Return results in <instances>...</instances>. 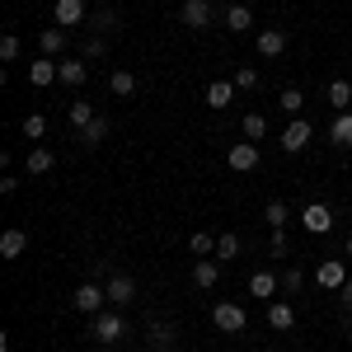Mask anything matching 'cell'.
I'll list each match as a JSON object with an SVG mask.
<instances>
[{
    "label": "cell",
    "mask_w": 352,
    "mask_h": 352,
    "mask_svg": "<svg viewBox=\"0 0 352 352\" xmlns=\"http://www.w3.org/2000/svg\"><path fill=\"white\" fill-rule=\"evenodd\" d=\"M71 305H76L80 315H99V310L109 305V292H104L99 282H80V287L71 292Z\"/></svg>",
    "instance_id": "3"
},
{
    "label": "cell",
    "mask_w": 352,
    "mask_h": 352,
    "mask_svg": "<svg viewBox=\"0 0 352 352\" xmlns=\"http://www.w3.org/2000/svg\"><path fill=\"white\" fill-rule=\"evenodd\" d=\"M24 136L28 141H43V136H47V118H43V113H28L24 118Z\"/></svg>",
    "instance_id": "33"
},
{
    "label": "cell",
    "mask_w": 352,
    "mask_h": 352,
    "mask_svg": "<svg viewBox=\"0 0 352 352\" xmlns=\"http://www.w3.org/2000/svg\"><path fill=\"white\" fill-rule=\"evenodd\" d=\"M80 52H85V61H89V56H104V52H109V38H104V33H89Z\"/></svg>",
    "instance_id": "35"
},
{
    "label": "cell",
    "mask_w": 352,
    "mask_h": 352,
    "mask_svg": "<svg viewBox=\"0 0 352 352\" xmlns=\"http://www.w3.org/2000/svg\"><path fill=\"white\" fill-rule=\"evenodd\" d=\"M56 71H61V85H71V89H80L89 80V66H85V56H71V61H56Z\"/></svg>",
    "instance_id": "16"
},
{
    "label": "cell",
    "mask_w": 352,
    "mask_h": 352,
    "mask_svg": "<svg viewBox=\"0 0 352 352\" xmlns=\"http://www.w3.org/2000/svg\"><path fill=\"white\" fill-rule=\"evenodd\" d=\"M226 164H230L235 174H249V169H258V164H263V151H258V141H235V146H230V155H226Z\"/></svg>",
    "instance_id": "4"
},
{
    "label": "cell",
    "mask_w": 352,
    "mask_h": 352,
    "mask_svg": "<svg viewBox=\"0 0 352 352\" xmlns=\"http://www.w3.org/2000/svg\"><path fill=\"white\" fill-rule=\"evenodd\" d=\"M300 226H305L310 235H324V230H333V212H329L324 202H310V207L300 212Z\"/></svg>",
    "instance_id": "10"
},
{
    "label": "cell",
    "mask_w": 352,
    "mask_h": 352,
    "mask_svg": "<svg viewBox=\"0 0 352 352\" xmlns=\"http://www.w3.org/2000/svg\"><path fill=\"white\" fill-rule=\"evenodd\" d=\"M61 80V71H56V61L52 56H38V61H28V85L33 89H47V85Z\"/></svg>",
    "instance_id": "9"
},
{
    "label": "cell",
    "mask_w": 352,
    "mask_h": 352,
    "mask_svg": "<svg viewBox=\"0 0 352 352\" xmlns=\"http://www.w3.org/2000/svg\"><path fill=\"white\" fill-rule=\"evenodd\" d=\"M268 329H296V310H292V300H272L268 305Z\"/></svg>",
    "instance_id": "19"
},
{
    "label": "cell",
    "mask_w": 352,
    "mask_h": 352,
    "mask_svg": "<svg viewBox=\"0 0 352 352\" xmlns=\"http://www.w3.org/2000/svg\"><path fill=\"white\" fill-rule=\"evenodd\" d=\"M188 249L197 254V258H212V254H217V235H207V230H197V235L188 240Z\"/></svg>",
    "instance_id": "30"
},
{
    "label": "cell",
    "mask_w": 352,
    "mask_h": 352,
    "mask_svg": "<svg viewBox=\"0 0 352 352\" xmlns=\"http://www.w3.org/2000/svg\"><path fill=\"white\" fill-rule=\"evenodd\" d=\"M244 136H249V141H263V136H268V118H263V113H244Z\"/></svg>",
    "instance_id": "29"
},
{
    "label": "cell",
    "mask_w": 352,
    "mask_h": 352,
    "mask_svg": "<svg viewBox=\"0 0 352 352\" xmlns=\"http://www.w3.org/2000/svg\"><path fill=\"white\" fill-rule=\"evenodd\" d=\"M329 104L338 113H348L352 109V85L348 80H329Z\"/></svg>",
    "instance_id": "24"
},
{
    "label": "cell",
    "mask_w": 352,
    "mask_h": 352,
    "mask_svg": "<svg viewBox=\"0 0 352 352\" xmlns=\"http://www.w3.org/2000/svg\"><path fill=\"white\" fill-rule=\"evenodd\" d=\"M52 164H56V155L47 146H33V151H28V174H47Z\"/></svg>",
    "instance_id": "26"
},
{
    "label": "cell",
    "mask_w": 352,
    "mask_h": 352,
    "mask_svg": "<svg viewBox=\"0 0 352 352\" xmlns=\"http://www.w3.org/2000/svg\"><path fill=\"white\" fill-rule=\"evenodd\" d=\"M272 258H287V254H292V244H287V230H272Z\"/></svg>",
    "instance_id": "38"
},
{
    "label": "cell",
    "mask_w": 352,
    "mask_h": 352,
    "mask_svg": "<svg viewBox=\"0 0 352 352\" xmlns=\"http://www.w3.org/2000/svg\"><path fill=\"white\" fill-rule=\"evenodd\" d=\"M212 324H217V333H244L249 315H244V305H235V300H217L212 305Z\"/></svg>",
    "instance_id": "2"
},
{
    "label": "cell",
    "mask_w": 352,
    "mask_h": 352,
    "mask_svg": "<svg viewBox=\"0 0 352 352\" xmlns=\"http://www.w3.org/2000/svg\"><path fill=\"white\" fill-rule=\"evenodd\" d=\"M268 352H282V348H268Z\"/></svg>",
    "instance_id": "42"
},
{
    "label": "cell",
    "mask_w": 352,
    "mask_h": 352,
    "mask_svg": "<svg viewBox=\"0 0 352 352\" xmlns=\"http://www.w3.org/2000/svg\"><path fill=\"white\" fill-rule=\"evenodd\" d=\"M109 89L118 94V99H132V94H136V76H132V71H113V76H109Z\"/></svg>",
    "instance_id": "25"
},
{
    "label": "cell",
    "mask_w": 352,
    "mask_h": 352,
    "mask_svg": "<svg viewBox=\"0 0 352 352\" xmlns=\"http://www.w3.org/2000/svg\"><path fill=\"white\" fill-rule=\"evenodd\" d=\"M221 24L230 28V33H249V28H254V10H249V5H226V19H221Z\"/></svg>",
    "instance_id": "20"
},
{
    "label": "cell",
    "mask_w": 352,
    "mask_h": 352,
    "mask_svg": "<svg viewBox=\"0 0 352 352\" xmlns=\"http://www.w3.org/2000/svg\"><path fill=\"white\" fill-rule=\"evenodd\" d=\"M263 221H268L272 230H287V221H292V207H287V202H277V197H272L268 207H263Z\"/></svg>",
    "instance_id": "23"
},
{
    "label": "cell",
    "mask_w": 352,
    "mask_h": 352,
    "mask_svg": "<svg viewBox=\"0 0 352 352\" xmlns=\"http://www.w3.org/2000/svg\"><path fill=\"white\" fill-rule=\"evenodd\" d=\"M338 310H352V277L343 282V292H338Z\"/></svg>",
    "instance_id": "39"
},
{
    "label": "cell",
    "mask_w": 352,
    "mask_h": 352,
    "mask_svg": "<svg viewBox=\"0 0 352 352\" xmlns=\"http://www.w3.org/2000/svg\"><path fill=\"white\" fill-rule=\"evenodd\" d=\"M329 141H338L343 151H352V109H348V113H338V118L329 122Z\"/></svg>",
    "instance_id": "21"
},
{
    "label": "cell",
    "mask_w": 352,
    "mask_h": 352,
    "mask_svg": "<svg viewBox=\"0 0 352 352\" xmlns=\"http://www.w3.org/2000/svg\"><path fill=\"white\" fill-rule=\"evenodd\" d=\"M146 343H151V352H174L179 348V329L164 324V320H155V324L146 329Z\"/></svg>",
    "instance_id": "8"
},
{
    "label": "cell",
    "mask_w": 352,
    "mask_h": 352,
    "mask_svg": "<svg viewBox=\"0 0 352 352\" xmlns=\"http://www.w3.org/2000/svg\"><path fill=\"white\" fill-rule=\"evenodd\" d=\"M179 19H184V28H212V19H217V5H212V0H184Z\"/></svg>",
    "instance_id": "7"
},
{
    "label": "cell",
    "mask_w": 352,
    "mask_h": 352,
    "mask_svg": "<svg viewBox=\"0 0 352 352\" xmlns=\"http://www.w3.org/2000/svg\"><path fill=\"white\" fill-rule=\"evenodd\" d=\"M104 292H109V305H113V310H127V305L136 300V282L127 277V272H113L109 282H104Z\"/></svg>",
    "instance_id": "6"
},
{
    "label": "cell",
    "mask_w": 352,
    "mask_h": 352,
    "mask_svg": "<svg viewBox=\"0 0 352 352\" xmlns=\"http://www.w3.org/2000/svg\"><path fill=\"white\" fill-rule=\"evenodd\" d=\"M338 320H343V333H352V310H338Z\"/></svg>",
    "instance_id": "40"
},
{
    "label": "cell",
    "mask_w": 352,
    "mask_h": 352,
    "mask_svg": "<svg viewBox=\"0 0 352 352\" xmlns=\"http://www.w3.org/2000/svg\"><path fill=\"white\" fill-rule=\"evenodd\" d=\"M230 99H235V80H212L207 85V104H212V109H226Z\"/></svg>",
    "instance_id": "22"
},
{
    "label": "cell",
    "mask_w": 352,
    "mask_h": 352,
    "mask_svg": "<svg viewBox=\"0 0 352 352\" xmlns=\"http://www.w3.org/2000/svg\"><path fill=\"white\" fill-rule=\"evenodd\" d=\"M94 118H99V113H94V104H85V99H80V104H71V127H76V132H85Z\"/></svg>",
    "instance_id": "28"
},
{
    "label": "cell",
    "mask_w": 352,
    "mask_h": 352,
    "mask_svg": "<svg viewBox=\"0 0 352 352\" xmlns=\"http://www.w3.org/2000/svg\"><path fill=\"white\" fill-rule=\"evenodd\" d=\"M66 33H71V28H43V33H38V47H43V56H61L66 52Z\"/></svg>",
    "instance_id": "18"
},
{
    "label": "cell",
    "mask_w": 352,
    "mask_h": 352,
    "mask_svg": "<svg viewBox=\"0 0 352 352\" xmlns=\"http://www.w3.org/2000/svg\"><path fill=\"white\" fill-rule=\"evenodd\" d=\"M52 14H56V28H76L85 24V0H56Z\"/></svg>",
    "instance_id": "15"
},
{
    "label": "cell",
    "mask_w": 352,
    "mask_h": 352,
    "mask_svg": "<svg viewBox=\"0 0 352 352\" xmlns=\"http://www.w3.org/2000/svg\"><path fill=\"white\" fill-rule=\"evenodd\" d=\"M300 282H305V272H300V268H287V272H282V292H287V296H292V292H300Z\"/></svg>",
    "instance_id": "37"
},
{
    "label": "cell",
    "mask_w": 352,
    "mask_h": 352,
    "mask_svg": "<svg viewBox=\"0 0 352 352\" xmlns=\"http://www.w3.org/2000/svg\"><path fill=\"white\" fill-rule=\"evenodd\" d=\"M249 292H254V300H272L277 296V292H282V277H277V272H254V277H249Z\"/></svg>",
    "instance_id": "14"
},
{
    "label": "cell",
    "mask_w": 352,
    "mask_h": 352,
    "mask_svg": "<svg viewBox=\"0 0 352 352\" xmlns=\"http://www.w3.org/2000/svg\"><path fill=\"white\" fill-rule=\"evenodd\" d=\"M254 47H258V56H282L287 52V28H263L254 38Z\"/></svg>",
    "instance_id": "12"
},
{
    "label": "cell",
    "mask_w": 352,
    "mask_h": 352,
    "mask_svg": "<svg viewBox=\"0 0 352 352\" xmlns=\"http://www.w3.org/2000/svg\"><path fill=\"white\" fill-rule=\"evenodd\" d=\"M24 249H28V230H5V235H0V258H5V263H14Z\"/></svg>",
    "instance_id": "17"
},
{
    "label": "cell",
    "mask_w": 352,
    "mask_h": 352,
    "mask_svg": "<svg viewBox=\"0 0 352 352\" xmlns=\"http://www.w3.org/2000/svg\"><path fill=\"white\" fill-rule=\"evenodd\" d=\"M310 136H315V127H310L305 118H292V122H287V132H282V141H277V146H282L287 155H300V151L310 146Z\"/></svg>",
    "instance_id": "5"
},
{
    "label": "cell",
    "mask_w": 352,
    "mask_h": 352,
    "mask_svg": "<svg viewBox=\"0 0 352 352\" xmlns=\"http://www.w3.org/2000/svg\"><path fill=\"white\" fill-rule=\"evenodd\" d=\"M230 80H235V89H258V71H254V66H240Z\"/></svg>",
    "instance_id": "36"
},
{
    "label": "cell",
    "mask_w": 352,
    "mask_h": 352,
    "mask_svg": "<svg viewBox=\"0 0 352 352\" xmlns=\"http://www.w3.org/2000/svg\"><path fill=\"white\" fill-rule=\"evenodd\" d=\"M19 52H24V43H19L14 33H5V38H0V61H19Z\"/></svg>",
    "instance_id": "34"
},
{
    "label": "cell",
    "mask_w": 352,
    "mask_h": 352,
    "mask_svg": "<svg viewBox=\"0 0 352 352\" xmlns=\"http://www.w3.org/2000/svg\"><path fill=\"white\" fill-rule=\"evenodd\" d=\"M348 254H352V235H348Z\"/></svg>",
    "instance_id": "41"
},
{
    "label": "cell",
    "mask_w": 352,
    "mask_h": 352,
    "mask_svg": "<svg viewBox=\"0 0 352 352\" xmlns=\"http://www.w3.org/2000/svg\"><path fill=\"white\" fill-rule=\"evenodd\" d=\"M315 282H320L324 292H343V282H348V268H343L338 258H324V263L315 268Z\"/></svg>",
    "instance_id": "11"
},
{
    "label": "cell",
    "mask_w": 352,
    "mask_h": 352,
    "mask_svg": "<svg viewBox=\"0 0 352 352\" xmlns=\"http://www.w3.org/2000/svg\"><path fill=\"white\" fill-rule=\"evenodd\" d=\"M104 136H109V118H94V122L80 132V141H85V146H99Z\"/></svg>",
    "instance_id": "32"
},
{
    "label": "cell",
    "mask_w": 352,
    "mask_h": 352,
    "mask_svg": "<svg viewBox=\"0 0 352 352\" xmlns=\"http://www.w3.org/2000/svg\"><path fill=\"white\" fill-rule=\"evenodd\" d=\"M217 282H221V258H197V263H192V287L212 292Z\"/></svg>",
    "instance_id": "13"
},
{
    "label": "cell",
    "mask_w": 352,
    "mask_h": 352,
    "mask_svg": "<svg viewBox=\"0 0 352 352\" xmlns=\"http://www.w3.org/2000/svg\"><path fill=\"white\" fill-rule=\"evenodd\" d=\"M94 338L104 343V348H113V343H122L127 338V320H122V310H99V320H94Z\"/></svg>",
    "instance_id": "1"
},
{
    "label": "cell",
    "mask_w": 352,
    "mask_h": 352,
    "mask_svg": "<svg viewBox=\"0 0 352 352\" xmlns=\"http://www.w3.org/2000/svg\"><path fill=\"white\" fill-rule=\"evenodd\" d=\"M277 104H282V109L292 113V118H300V109H305V94H300L296 85H287V89H282V99H277Z\"/></svg>",
    "instance_id": "31"
},
{
    "label": "cell",
    "mask_w": 352,
    "mask_h": 352,
    "mask_svg": "<svg viewBox=\"0 0 352 352\" xmlns=\"http://www.w3.org/2000/svg\"><path fill=\"white\" fill-rule=\"evenodd\" d=\"M217 258H221V263H230V258H240V235H235V230H226V235L217 240Z\"/></svg>",
    "instance_id": "27"
}]
</instances>
